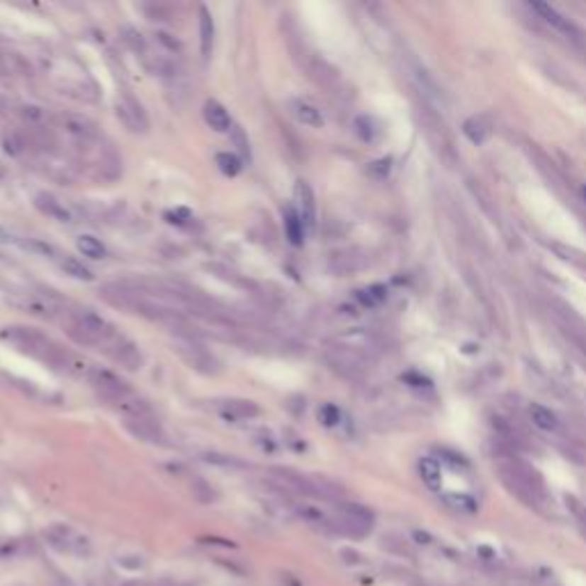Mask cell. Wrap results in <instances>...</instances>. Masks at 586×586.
Masks as SVG:
<instances>
[{
    "mask_svg": "<svg viewBox=\"0 0 586 586\" xmlns=\"http://www.w3.org/2000/svg\"><path fill=\"white\" fill-rule=\"evenodd\" d=\"M69 334L83 346H98L106 353L119 339L113 323H108L103 316L92 310H76L69 314Z\"/></svg>",
    "mask_w": 586,
    "mask_h": 586,
    "instance_id": "1",
    "label": "cell"
},
{
    "mask_svg": "<svg viewBox=\"0 0 586 586\" xmlns=\"http://www.w3.org/2000/svg\"><path fill=\"white\" fill-rule=\"evenodd\" d=\"M44 539L60 554H69V557H89L92 554V545H89L87 536L69 527V524H51L44 531Z\"/></svg>",
    "mask_w": 586,
    "mask_h": 586,
    "instance_id": "2",
    "label": "cell"
},
{
    "mask_svg": "<svg viewBox=\"0 0 586 586\" xmlns=\"http://www.w3.org/2000/svg\"><path fill=\"white\" fill-rule=\"evenodd\" d=\"M373 527V513L362 504L339 502V513L332 520V531H342L349 536H364Z\"/></svg>",
    "mask_w": 586,
    "mask_h": 586,
    "instance_id": "3",
    "label": "cell"
},
{
    "mask_svg": "<svg viewBox=\"0 0 586 586\" xmlns=\"http://www.w3.org/2000/svg\"><path fill=\"white\" fill-rule=\"evenodd\" d=\"M85 378L89 381V385L94 387V390L103 396L108 403H117L126 399V396H131L133 390L128 387V383L124 378H119L117 373L108 371V369H101V366H89V371Z\"/></svg>",
    "mask_w": 586,
    "mask_h": 586,
    "instance_id": "4",
    "label": "cell"
},
{
    "mask_svg": "<svg viewBox=\"0 0 586 586\" xmlns=\"http://www.w3.org/2000/svg\"><path fill=\"white\" fill-rule=\"evenodd\" d=\"M325 362L332 366L337 373L346 376V378H357V376H362L364 369H366V360L362 353H357L349 346H330V349L325 351Z\"/></svg>",
    "mask_w": 586,
    "mask_h": 586,
    "instance_id": "5",
    "label": "cell"
},
{
    "mask_svg": "<svg viewBox=\"0 0 586 586\" xmlns=\"http://www.w3.org/2000/svg\"><path fill=\"white\" fill-rule=\"evenodd\" d=\"M176 353L184 357V360L193 366V369L197 371H202V373H218L220 369H218V360L215 357L208 353L202 344H197L193 337H179V342H176Z\"/></svg>",
    "mask_w": 586,
    "mask_h": 586,
    "instance_id": "6",
    "label": "cell"
},
{
    "mask_svg": "<svg viewBox=\"0 0 586 586\" xmlns=\"http://www.w3.org/2000/svg\"><path fill=\"white\" fill-rule=\"evenodd\" d=\"M55 126L60 131H64L69 137H74L78 142H94L98 137V131H96V124L92 119H87L83 115H72V113H62L55 117Z\"/></svg>",
    "mask_w": 586,
    "mask_h": 586,
    "instance_id": "7",
    "label": "cell"
},
{
    "mask_svg": "<svg viewBox=\"0 0 586 586\" xmlns=\"http://www.w3.org/2000/svg\"><path fill=\"white\" fill-rule=\"evenodd\" d=\"M531 9L543 18L545 23L552 26L554 30H557V33H561V35H565V37H570V39H580V37H582L580 28L575 26V23L570 21V18H565L563 14H559L552 5H548V3H531Z\"/></svg>",
    "mask_w": 586,
    "mask_h": 586,
    "instance_id": "8",
    "label": "cell"
},
{
    "mask_svg": "<svg viewBox=\"0 0 586 586\" xmlns=\"http://www.w3.org/2000/svg\"><path fill=\"white\" fill-rule=\"evenodd\" d=\"M293 197H295L293 208L298 211V215H300L305 230H307V227L312 230L314 222H316V202H314V193H312L310 184L298 181L295 188H293Z\"/></svg>",
    "mask_w": 586,
    "mask_h": 586,
    "instance_id": "9",
    "label": "cell"
},
{
    "mask_svg": "<svg viewBox=\"0 0 586 586\" xmlns=\"http://www.w3.org/2000/svg\"><path fill=\"white\" fill-rule=\"evenodd\" d=\"M108 355H111L117 364H122L124 369L135 371V369H140L142 366V355H140V351H137V346L133 342H128L126 337H122V334H119V339L111 346Z\"/></svg>",
    "mask_w": 586,
    "mask_h": 586,
    "instance_id": "10",
    "label": "cell"
},
{
    "mask_svg": "<svg viewBox=\"0 0 586 586\" xmlns=\"http://www.w3.org/2000/svg\"><path fill=\"white\" fill-rule=\"evenodd\" d=\"M117 115L124 119V124L131 128V131H147V115L142 111V106L135 101L131 94H124L122 101L117 103Z\"/></svg>",
    "mask_w": 586,
    "mask_h": 586,
    "instance_id": "11",
    "label": "cell"
},
{
    "mask_svg": "<svg viewBox=\"0 0 586 586\" xmlns=\"http://www.w3.org/2000/svg\"><path fill=\"white\" fill-rule=\"evenodd\" d=\"M289 113L298 119L300 124L305 126H312V128H321L323 126V113L316 108L312 101H307V98H300V96H295V98H289Z\"/></svg>",
    "mask_w": 586,
    "mask_h": 586,
    "instance_id": "12",
    "label": "cell"
},
{
    "mask_svg": "<svg viewBox=\"0 0 586 586\" xmlns=\"http://www.w3.org/2000/svg\"><path fill=\"white\" fill-rule=\"evenodd\" d=\"M220 412L225 419H230V422H243V419H254V417H259V405L254 401H245V399H227L220 405Z\"/></svg>",
    "mask_w": 586,
    "mask_h": 586,
    "instance_id": "13",
    "label": "cell"
},
{
    "mask_svg": "<svg viewBox=\"0 0 586 586\" xmlns=\"http://www.w3.org/2000/svg\"><path fill=\"white\" fill-rule=\"evenodd\" d=\"M35 206L44 215L53 218V220H57V222H74V213L64 206V202H60L57 197L48 195V193H39L35 197Z\"/></svg>",
    "mask_w": 586,
    "mask_h": 586,
    "instance_id": "14",
    "label": "cell"
},
{
    "mask_svg": "<svg viewBox=\"0 0 586 586\" xmlns=\"http://www.w3.org/2000/svg\"><path fill=\"white\" fill-rule=\"evenodd\" d=\"M204 122L213 128V131L218 133H227V131H232V117L230 113H227V108L222 103H218L215 98H208V101L204 103Z\"/></svg>",
    "mask_w": 586,
    "mask_h": 586,
    "instance_id": "15",
    "label": "cell"
},
{
    "mask_svg": "<svg viewBox=\"0 0 586 586\" xmlns=\"http://www.w3.org/2000/svg\"><path fill=\"white\" fill-rule=\"evenodd\" d=\"M284 232L291 245H303L305 241V225L293 206L284 208Z\"/></svg>",
    "mask_w": 586,
    "mask_h": 586,
    "instance_id": "16",
    "label": "cell"
},
{
    "mask_svg": "<svg viewBox=\"0 0 586 586\" xmlns=\"http://www.w3.org/2000/svg\"><path fill=\"white\" fill-rule=\"evenodd\" d=\"M419 476L422 481L429 485L431 490H440L442 488V468L440 461L431 458V456H424L419 461Z\"/></svg>",
    "mask_w": 586,
    "mask_h": 586,
    "instance_id": "17",
    "label": "cell"
},
{
    "mask_svg": "<svg viewBox=\"0 0 586 586\" xmlns=\"http://www.w3.org/2000/svg\"><path fill=\"white\" fill-rule=\"evenodd\" d=\"M213 35H215L213 18H211V14H208V9L202 7L200 9V48H202L204 57H208L213 51Z\"/></svg>",
    "mask_w": 586,
    "mask_h": 586,
    "instance_id": "18",
    "label": "cell"
},
{
    "mask_svg": "<svg viewBox=\"0 0 586 586\" xmlns=\"http://www.w3.org/2000/svg\"><path fill=\"white\" fill-rule=\"evenodd\" d=\"M78 250H81L83 257H87V259H106V245L98 241L96 236H89V234H83V236H78Z\"/></svg>",
    "mask_w": 586,
    "mask_h": 586,
    "instance_id": "19",
    "label": "cell"
},
{
    "mask_svg": "<svg viewBox=\"0 0 586 586\" xmlns=\"http://www.w3.org/2000/svg\"><path fill=\"white\" fill-rule=\"evenodd\" d=\"M60 268H62V271H64V275L74 277V280H83V282L94 280L92 271H89V268H87L83 261H78L76 257H69V254H64L62 259H60Z\"/></svg>",
    "mask_w": 586,
    "mask_h": 586,
    "instance_id": "20",
    "label": "cell"
},
{
    "mask_svg": "<svg viewBox=\"0 0 586 586\" xmlns=\"http://www.w3.org/2000/svg\"><path fill=\"white\" fill-rule=\"evenodd\" d=\"M529 415H531V422L539 426V429L543 431H554L559 426L557 422V415H554L550 408H545V405H531L529 408Z\"/></svg>",
    "mask_w": 586,
    "mask_h": 586,
    "instance_id": "21",
    "label": "cell"
},
{
    "mask_svg": "<svg viewBox=\"0 0 586 586\" xmlns=\"http://www.w3.org/2000/svg\"><path fill=\"white\" fill-rule=\"evenodd\" d=\"M444 502L449 504L453 511H461V513H474L479 509V504H476L472 495H465V492H446Z\"/></svg>",
    "mask_w": 586,
    "mask_h": 586,
    "instance_id": "22",
    "label": "cell"
},
{
    "mask_svg": "<svg viewBox=\"0 0 586 586\" xmlns=\"http://www.w3.org/2000/svg\"><path fill=\"white\" fill-rule=\"evenodd\" d=\"M215 165H218V170H220L222 174H227V176H236L238 172H241L243 161H241V158H238L236 154L220 152V154H215Z\"/></svg>",
    "mask_w": 586,
    "mask_h": 586,
    "instance_id": "23",
    "label": "cell"
},
{
    "mask_svg": "<svg viewBox=\"0 0 586 586\" xmlns=\"http://www.w3.org/2000/svg\"><path fill=\"white\" fill-rule=\"evenodd\" d=\"M463 133L468 135V140L474 142V145H483L485 137H488V126H485L481 119H468V122L463 124Z\"/></svg>",
    "mask_w": 586,
    "mask_h": 586,
    "instance_id": "24",
    "label": "cell"
},
{
    "mask_svg": "<svg viewBox=\"0 0 586 586\" xmlns=\"http://www.w3.org/2000/svg\"><path fill=\"white\" fill-rule=\"evenodd\" d=\"M355 298L364 307H376V305H381L385 298H387V289H385V286H381V284H373V286H366V289H362V291H357Z\"/></svg>",
    "mask_w": 586,
    "mask_h": 586,
    "instance_id": "25",
    "label": "cell"
},
{
    "mask_svg": "<svg viewBox=\"0 0 586 586\" xmlns=\"http://www.w3.org/2000/svg\"><path fill=\"white\" fill-rule=\"evenodd\" d=\"M355 131L357 135L362 137L364 142H373L376 137H378V128H376V122L371 117H366V115H360L355 119Z\"/></svg>",
    "mask_w": 586,
    "mask_h": 586,
    "instance_id": "26",
    "label": "cell"
},
{
    "mask_svg": "<svg viewBox=\"0 0 586 586\" xmlns=\"http://www.w3.org/2000/svg\"><path fill=\"white\" fill-rule=\"evenodd\" d=\"M232 145L236 147V154L241 161H250V142H247V135L241 126H232Z\"/></svg>",
    "mask_w": 586,
    "mask_h": 586,
    "instance_id": "27",
    "label": "cell"
},
{
    "mask_svg": "<svg viewBox=\"0 0 586 586\" xmlns=\"http://www.w3.org/2000/svg\"><path fill=\"white\" fill-rule=\"evenodd\" d=\"M202 461L211 463V465H218V468H234V470H241V468H247L243 461L234 458V456H225V453H204Z\"/></svg>",
    "mask_w": 586,
    "mask_h": 586,
    "instance_id": "28",
    "label": "cell"
},
{
    "mask_svg": "<svg viewBox=\"0 0 586 586\" xmlns=\"http://www.w3.org/2000/svg\"><path fill=\"white\" fill-rule=\"evenodd\" d=\"M122 33H124V42L131 46V51H135L137 55L147 57V42H145V37L137 33V30H133V28H124Z\"/></svg>",
    "mask_w": 586,
    "mask_h": 586,
    "instance_id": "29",
    "label": "cell"
},
{
    "mask_svg": "<svg viewBox=\"0 0 586 586\" xmlns=\"http://www.w3.org/2000/svg\"><path fill=\"white\" fill-rule=\"evenodd\" d=\"M191 490H193V497L197 502H202V504H211V502L218 500V492L206 481H195Z\"/></svg>",
    "mask_w": 586,
    "mask_h": 586,
    "instance_id": "30",
    "label": "cell"
},
{
    "mask_svg": "<svg viewBox=\"0 0 586 586\" xmlns=\"http://www.w3.org/2000/svg\"><path fill=\"white\" fill-rule=\"evenodd\" d=\"M319 419H321L325 426H337V424L342 422V412H339V408H337V405L325 403L323 408L319 410Z\"/></svg>",
    "mask_w": 586,
    "mask_h": 586,
    "instance_id": "31",
    "label": "cell"
},
{
    "mask_svg": "<svg viewBox=\"0 0 586 586\" xmlns=\"http://www.w3.org/2000/svg\"><path fill=\"white\" fill-rule=\"evenodd\" d=\"M202 543H206V545H222V548H236V545L232 543V541H227V539H211V536H208V539H200Z\"/></svg>",
    "mask_w": 586,
    "mask_h": 586,
    "instance_id": "32",
    "label": "cell"
},
{
    "mask_svg": "<svg viewBox=\"0 0 586 586\" xmlns=\"http://www.w3.org/2000/svg\"><path fill=\"white\" fill-rule=\"evenodd\" d=\"M7 241H12V236H9L3 227H0V243H7Z\"/></svg>",
    "mask_w": 586,
    "mask_h": 586,
    "instance_id": "33",
    "label": "cell"
},
{
    "mask_svg": "<svg viewBox=\"0 0 586 586\" xmlns=\"http://www.w3.org/2000/svg\"><path fill=\"white\" fill-rule=\"evenodd\" d=\"M55 586H76V584H72L69 580H57V582H55Z\"/></svg>",
    "mask_w": 586,
    "mask_h": 586,
    "instance_id": "34",
    "label": "cell"
}]
</instances>
